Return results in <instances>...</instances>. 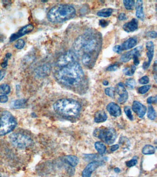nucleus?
I'll return each mask as SVG.
<instances>
[{
    "instance_id": "obj_30",
    "label": "nucleus",
    "mask_w": 157,
    "mask_h": 177,
    "mask_svg": "<svg viewBox=\"0 0 157 177\" xmlns=\"http://www.w3.org/2000/svg\"><path fill=\"white\" fill-rule=\"evenodd\" d=\"M105 93L106 95H107L108 96L111 98H114L116 95L115 88L110 87L106 88L105 90Z\"/></svg>"
},
{
    "instance_id": "obj_17",
    "label": "nucleus",
    "mask_w": 157,
    "mask_h": 177,
    "mask_svg": "<svg viewBox=\"0 0 157 177\" xmlns=\"http://www.w3.org/2000/svg\"><path fill=\"white\" fill-rule=\"evenodd\" d=\"M142 46H139V47H137V48H135L132 50H130L129 51L127 52L126 53H125L122 56H121L120 60L122 62H127L133 58L134 54L136 53L137 51L139 49H142Z\"/></svg>"
},
{
    "instance_id": "obj_31",
    "label": "nucleus",
    "mask_w": 157,
    "mask_h": 177,
    "mask_svg": "<svg viewBox=\"0 0 157 177\" xmlns=\"http://www.w3.org/2000/svg\"><path fill=\"white\" fill-rule=\"evenodd\" d=\"M136 85V80L134 78H128L125 81V85L130 89H134Z\"/></svg>"
},
{
    "instance_id": "obj_50",
    "label": "nucleus",
    "mask_w": 157,
    "mask_h": 177,
    "mask_svg": "<svg viewBox=\"0 0 157 177\" xmlns=\"http://www.w3.org/2000/svg\"><path fill=\"white\" fill-rule=\"evenodd\" d=\"M114 171H115V173H120V169L118 167H115V168L114 169Z\"/></svg>"
},
{
    "instance_id": "obj_27",
    "label": "nucleus",
    "mask_w": 157,
    "mask_h": 177,
    "mask_svg": "<svg viewBox=\"0 0 157 177\" xmlns=\"http://www.w3.org/2000/svg\"><path fill=\"white\" fill-rule=\"evenodd\" d=\"M156 112L153 106L151 105H149L148 107V111H147V117L150 119L154 120L156 118Z\"/></svg>"
},
{
    "instance_id": "obj_22",
    "label": "nucleus",
    "mask_w": 157,
    "mask_h": 177,
    "mask_svg": "<svg viewBox=\"0 0 157 177\" xmlns=\"http://www.w3.org/2000/svg\"><path fill=\"white\" fill-rule=\"evenodd\" d=\"M113 12V10L111 8H106L104 9H102L97 13V15L100 17H109Z\"/></svg>"
},
{
    "instance_id": "obj_21",
    "label": "nucleus",
    "mask_w": 157,
    "mask_h": 177,
    "mask_svg": "<svg viewBox=\"0 0 157 177\" xmlns=\"http://www.w3.org/2000/svg\"><path fill=\"white\" fill-rule=\"evenodd\" d=\"M26 103V99H20L13 101L11 103V106L12 108L18 109L22 108L25 107Z\"/></svg>"
},
{
    "instance_id": "obj_16",
    "label": "nucleus",
    "mask_w": 157,
    "mask_h": 177,
    "mask_svg": "<svg viewBox=\"0 0 157 177\" xmlns=\"http://www.w3.org/2000/svg\"><path fill=\"white\" fill-rule=\"evenodd\" d=\"M137 38L135 37H132L124 42L120 45L122 51L128 50L131 48H134L137 44Z\"/></svg>"
},
{
    "instance_id": "obj_19",
    "label": "nucleus",
    "mask_w": 157,
    "mask_h": 177,
    "mask_svg": "<svg viewBox=\"0 0 157 177\" xmlns=\"http://www.w3.org/2000/svg\"><path fill=\"white\" fill-rule=\"evenodd\" d=\"M136 16L138 19L143 20L144 19V13L143 7V1H137L136 3Z\"/></svg>"
},
{
    "instance_id": "obj_25",
    "label": "nucleus",
    "mask_w": 157,
    "mask_h": 177,
    "mask_svg": "<svg viewBox=\"0 0 157 177\" xmlns=\"http://www.w3.org/2000/svg\"><path fill=\"white\" fill-rule=\"evenodd\" d=\"M119 143L124 149H128L130 146V142L126 137H122L119 139Z\"/></svg>"
},
{
    "instance_id": "obj_40",
    "label": "nucleus",
    "mask_w": 157,
    "mask_h": 177,
    "mask_svg": "<svg viewBox=\"0 0 157 177\" xmlns=\"http://www.w3.org/2000/svg\"><path fill=\"white\" fill-rule=\"evenodd\" d=\"M157 96H150L147 99V103L148 104L154 103H157Z\"/></svg>"
},
{
    "instance_id": "obj_47",
    "label": "nucleus",
    "mask_w": 157,
    "mask_h": 177,
    "mask_svg": "<svg viewBox=\"0 0 157 177\" xmlns=\"http://www.w3.org/2000/svg\"><path fill=\"white\" fill-rule=\"evenodd\" d=\"M119 146L118 144L113 145V146H111L110 148V151H111L113 152L117 151L119 149Z\"/></svg>"
},
{
    "instance_id": "obj_1",
    "label": "nucleus",
    "mask_w": 157,
    "mask_h": 177,
    "mask_svg": "<svg viewBox=\"0 0 157 177\" xmlns=\"http://www.w3.org/2000/svg\"><path fill=\"white\" fill-rule=\"evenodd\" d=\"M102 46V37L100 33L89 30L76 39L73 45L74 52L77 57L81 58L85 67L94 66Z\"/></svg>"
},
{
    "instance_id": "obj_43",
    "label": "nucleus",
    "mask_w": 157,
    "mask_h": 177,
    "mask_svg": "<svg viewBox=\"0 0 157 177\" xmlns=\"http://www.w3.org/2000/svg\"><path fill=\"white\" fill-rule=\"evenodd\" d=\"M99 24L102 27L104 28L108 26L109 22L107 20H105V19H101L99 21Z\"/></svg>"
},
{
    "instance_id": "obj_49",
    "label": "nucleus",
    "mask_w": 157,
    "mask_h": 177,
    "mask_svg": "<svg viewBox=\"0 0 157 177\" xmlns=\"http://www.w3.org/2000/svg\"><path fill=\"white\" fill-rule=\"evenodd\" d=\"M7 65H8V60H5L3 62H2V64H1V67H7Z\"/></svg>"
},
{
    "instance_id": "obj_39",
    "label": "nucleus",
    "mask_w": 157,
    "mask_h": 177,
    "mask_svg": "<svg viewBox=\"0 0 157 177\" xmlns=\"http://www.w3.org/2000/svg\"><path fill=\"white\" fill-rule=\"evenodd\" d=\"M85 159H86L87 160H95V161H97V160H95L98 159V158H99V156L96 154H91V155H85Z\"/></svg>"
},
{
    "instance_id": "obj_45",
    "label": "nucleus",
    "mask_w": 157,
    "mask_h": 177,
    "mask_svg": "<svg viewBox=\"0 0 157 177\" xmlns=\"http://www.w3.org/2000/svg\"><path fill=\"white\" fill-rule=\"evenodd\" d=\"M153 70L155 71V74H154V78L155 79V82H157V75H156V71H157V61L155 60L153 65Z\"/></svg>"
},
{
    "instance_id": "obj_3",
    "label": "nucleus",
    "mask_w": 157,
    "mask_h": 177,
    "mask_svg": "<svg viewBox=\"0 0 157 177\" xmlns=\"http://www.w3.org/2000/svg\"><path fill=\"white\" fill-rule=\"evenodd\" d=\"M53 108L57 114L66 118L77 117L81 109V106L78 101L67 98L58 100L54 103Z\"/></svg>"
},
{
    "instance_id": "obj_36",
    "label": "nucleus",
    "mask_w": 157,
    "mask_h": 177,
    "mask_svg": "<svg viewBox=\"0 0 157 177\" xmlns=\"http://www.w3.org/2000/svg\"><path fill=\"white\" fill-rule=\"evenodd\" d=\"M119 66H120V64L119 63H115L109 66L107 69V70L109 71H115L119 68Z\"/></svg>"
},
{
    "instance_id": "obj_29",
    "label": "nucleus",
    "mask_w": 157,
    "mask_h": 177,
    "mask_svg": "<svg viewBox=\"0 0 157 177\" xmlns=\"http://www.w3.org/2000/svg\"><path fill=\"white\" fill-rule=\"evenodd\" d=\"M125 8L127 10H132L135 5V1L130 0H124L123 1Z\"/></svg>"
},
{
    "instance_id": "obj_44",
    "label": "nucleus",
    "mask_w": 157,
    "mask_h": 177,
    "mask_svg": "<svg viewBox=\"0 0 157 177\" xmlns=\"http://www.w3.org/2000/svg\"><path fill=\"white\" fill-rule=\"evenodd\" d=\"M8 98L6 95H2L0 96V103H5L8 101Z\"/></svg>"
},
{
    "instance_id": "obj_15",
    "label": "nucleus",
    "mask_w": 157,
    "mask_h": 177,
    "mask_svg": "<svg viewBox=\"0 0 157 177\" xmlns=\"http://www.w3.org/2000/svg\"><path fill=\"white\" fill-rule=\"evenodd\" d=\"M138 20L136 19H133L129 22L126 23L123 25V30L126 33L133 32L138 29Z\"/></svg>"
},
{
    "instance_id": "obj_13",
    "label": "nucleus",
    "mask_w": 157,
    "mask_h": 177,
    "mask_svg": "<svg viewBox=\"0 0 157 177\" xmlns=\"http://www.w3.org/2000/svg\"><path fill=\"white\" fill-rule=\"evenodd\" d=\"M132 109L137 116L140 118H143L144 116L147 111L146 106L137 101H135L133 103Z\"/></svg>"
},
{
    "instance_id": "obj_28",
    "label": "nucleus",
    "mask_w": 157,
    "mask_h": 177,
    "mask_svg": "<svg viewBox=\"0 0 157 177\" xmlns=\"http://www.w3.org/2000/svg\"><path fill=\"white\" fill-rule=\"evenodd\" d=\"M10 92V87L7 84H2L0 85V93L2 95H7Z\"/></svg>"
},
{
    "instance_id": "obj_7",
    "label": "nucleus",
    "mask_w": 157,
    "mask_h": 177,
    "mask_svg": "<svg viewBox=\"0 0 157 177\" xmlns=\"http://www.w3.org/2000/svg\"><path fill=\"white\" fill-rule=\"evenodd\" d=\"M9 139L12 145L19 148H26L33 143L32 139L29 136L20 133L12 134Z\"/></svg>"
},
{
    "instance_id": "obj_12",
    "label": "nucleus",
    "mask_w": 157,
    "mask_h": 177,
    "mask_svg": "<svg viewBox=\"0 0 157 177\" xmlns=\"http://www.w3.org/2000/svg\"><path fill=\"white\" fill-rule=\"evenodd\" d=\"M34 29V26L31 24L26 25L20 29L18 32L13 34L11 36L10 38V42H13L15 40H17L20 37L24 36L26 34L30 33L33 31Z\"/></svg>"
},
{
    "instance_id": "obj_14",
    "label": "nucleus",
    "mask_w": 157,
    "mask_h": 177,
    "mask_svg": "<svg viewBox=\"0 0 157 177\" xmlns=\"http://www.w3.org/2000/svg\"><path fill=\"white\" fill-rule=\"evenodd\" d=\"M107 109L110 115L114 117H118L121 115V109L116 103H109L107 106Z\"/></svg>"
},
{
    "instance_id": "obj_23",
    "label": "nucleus",
    "mask_w": 157,
    "mask_h": 177,
    "mask_svg": "<svg viewBox=\"0 0 157 177\" xmlns=\"http://www.w3.org/2000/svg\"><path fill=\"white\" fill-rule=\"evenodd\" d=\"M95 147L96 150L100 155H103L106 152V146L102 142L98 141L95 142Z\"/></svg>"
},
{
    "instance_id": "obj_34",
    "label": "nucleus",
    "mask_w": 157,
    "mask_h": 177,
    "mask_svg": "<svg viewBox=\"0 0 157 177\" xmlns=\"http://www.w3.org/2000/svg\"><path fill=\"white\" fill-rule=\"evenodd\" d=\"M137 163V157L136 156H134L132 159L126 162V165L127 167H131L136 166Z\"/></svg>"
},
{
    "instance_id": "obj_35",
    "label": "nucleus",
    "mask_w": 157,
    "mask_h": 177,
    "mask_svg": "<svg viewBox=\"0 0 157 177\" xmlns=\"http://www.w3.org/2000/svg\"><path fill=\"white\" fill-rule=\"evenodd\" d=\"M151 88L150 85H145L138 88V92L140 94H144L149 90Z\"/></svg>"
},
{
    "instance_id": "obj_20",
    "label": "nucleus",
    "mask_w": 157,
    "mask_h": 177,
    "mask_svg": "<svg viewBox=\"0 0 157 177\" xmlns=\"http://www.w3.org/2000/svg\"><path fill=\"white\" fill-rule=\"evenodd\" d=\"M107 116L104 111H98L95 112L94 117V121L96 123H102L107 120Z\"/></svg>"
},
{
    "instance_id": "obj_5",
    "label": "nucleus",
    "mask_w": 157,
    "mask_h": 177,
    "mask_svg": "<svg viewBox=\"0 0 157 177\" xmlns=\"http://www.w3.org/2000/svg\"><path fill=\"white\" fill-rule=\"evenodd\" d=\"M17 121L10 112L4 111L0 117V136L6 135L15 128Z\"/></svg>"
},
{
    "instance_id": "obj_26",
    "label": "nucleus",
    "mask_w": 157,
    "mask_h": 177,
    "mask_svg": "<svg viewBox=\"0 0 157 177\" xmlns=\"http://www.w3.org/2000/svg\"><path fill=\"white\" fill-rule=\"evenodd\" d=\"M136 70V67L131 65L130 67H127L123 70V72L126 76H131L134 74Z\"/></svg>"
},
{
    "instance_id": "obj_37",
    "label": "nucleus",
    "mask_w": 157,
    "mask_h": 177,
    "mask_svg": "<svg viewBox=\"0 0 157 177\" xmlns=\"http://www.w3.org/2000/svg\"><path fill=\"white\" fill-rule=\"evenodd\" d=\"M25 45V42L22 39H19L18 40L15 44V47L17 48V49H22L24 47Z\"/></svg>"
},
{
    "instance_id": "obj_6",
    "label": "nucleus",
    "mask_w": 157,
    "mask_h": 177,
    "mask_svg": "<svg viewBox=\"0 0 157 177\" xmlns=\"http://www.w3.org/2000/svg\"><path fill=\"white\" fill-rule=\"evenodd\" d=\"M94 135L107 144H113L117 138V133L115 129L111 127H101L94 131Z\"/></svg>"
},
{
    "instance_id": "obj_18",
    "label": "nucleus",
    "mask_w": 157,
    "mask_h": 177,
    "mask_svg": "<svg viewBox=\"0 0 157 177\" xmlns=\"http://www.w3.org/2000/svg\"><path fill=\"white\" fill-rule=\"evenodd\" d=\"M64 162L67 163L69 166L74 167L79 162V159L77 156L73 155H68L63 158Z\"/></svg>"
},
{
    "instance_id": "obj_41",
    "label": "nucleus",
    "mask_w": 157,
    "mask_h": 177,
    "mask_svg": "<svg viewBox=\"0 0 157 177\" xmlns=\"http://www.w3.org/2000/svg\"><path fill=\"white\" fill-rule=\"evenodd\" d=\"M113 50L114 52H115V53H120L122 52L123 51L122 50L120 45H117L114 46L113 48Z\"/></svg>"
},
{
    "instance_id": "obj_8",
    "label": "nucleus",
    "mask_w": 157,
    "mask_h": 177,
    "mask_svg": "<svg viewBox=\"0 0 157 177\" xmlns=\"http://www.w3.org/2000/svg\"><path fill=\"white\" fill-rule=\"evenodd\" d=\"M77 58L73 52L71 51L66 52L58 58L57 61V66L59 68L65 67L71 63L77 61Z\"/></svg>"
},
{
    "instance_id": "obj_11",
    "label": "nucleus",
    "mask_w": 157,
    "mask_h": 177,
    "mask_svg": "<svg viewBox=\"0 0 157 177\" xmlns=\"http://www.w3.org/2000/svg\"><path fill=\"white\" fill-rule=\"evenodd\" d=\"M146 49L147 50V56L148 60L147 62H144L143 64L142 67L144 69H147L149 67L151 63L154 55V46L153 42L149 41L146 43Z\"/></svg>"
},
{
    "instance_id": "obj_46",
    "label": "nucleus",
    "mask_w": 157,
    "mask_h": 177,
    "mask_svg": "<svg viewBox=\"0 0 157 177\" xmlns=\"http://www.w3.org/2000/svg\"><path fill=\"white\" fill-rule=\"evenodd\" d=\"M118 19L119 20H124L126 19V15L124 13H121L118 16Z\"/></svg>"
},
{
    "instance_id": "obj_42",
    "label": "nucleus",
    "mask_w": 157,
    "mask_h": 177,
    "mask_svg": "<svg viewBox=\"0 0 157 177\" xmlns=\"http://www.w3.org/2000/svg\"><path fill=\"white\" fill-rule=\"evenodd\" d=\"M147 36L150 38H155L157 37V33L156 31H151L148 32L147 34Z\"/></svg>"
},
{
    "instance_id": "obj_51",
    "label": "nucleus",
    "mask_w": 157,
    "mask_h": 177,
    "mask_svg": "<svg viewBox=\"0 0 157 177\" xmlns=\"http://www.w3.org/2000/svg\"><path fill=\"white\" fill-rule=\"evenodd\" d=\"M102 84L104 85L107 86L108 85V84H109V82L107 81V80H104V81H103Z\"/></svg>"
},
{
    "instance_id": "obj_4",
    "label": "nucleus",
    "mask_w": 157,
    "mask_h": 177,
    "mask_svg": "<svg viewBox=\"0 0 157 177\" xmlns=\"http://www.w3.org/2000/svg\"><path fill=\"white\" fill-rule=\"evenodd\" d=\"M76 13L75 8L70 5H57L49 10L48 19L54 23H60L73 19Z\"/></svg>"
},
{
    "instance_id": "obj_48",
    "label": "nucleus",
    "mask_w": 157,
    "mask_h": 177,
    "mask_svg": "<svg viewBox=\"0 0 157 177\" xmlns=\"http://www.w3.org/2000/svg\"><path fill=\"white\" fill-rule=\"evenodd\" d=\"M6 74V71L4 70H1L0 71V81L3 78Z\"/></svg>"
},
{
    "instance_id": "obj_52",
    "label": "nucleus",
    "mask_w": 157,
    "mask_h": 177,
    "mask_svg": "<svg viewBox=\"0 0 157 177\" xmlns=\"http://www.w3.org/2000/svg\"></svg>"
},
{
    "instance_id": "obj_9",
    "label": "nucleus",
    "mask_w": 157,
    "mask_h": 177,
    "mask_svg": "<svg viewBox=\"0 0 157 177\" xmlns=\"http://www.w3.org/2000/svg\"><path fill=\"white\" fill-rule=\"evenodd\" d=\"M115 94L118 96V101L119 103L124 104L126 103L128 99V93L123 83L120 82L117 84L115 88Z\"/></svg>"
},
{
    "instance_id": "obj_38",
    "label": "nucleus",
    "mask_w": 157,
    "mask_h": 177,
    "mask_svg": "<svg viewBox=\"0 0 157 177\" xmlns=\"http://www.w3.org/2000/svg\"><path fill=\"white\" fill-rule=\"evenodd\" d=\"M139 82L140 84H142V85H146L149 82V78H148V76H143L139 80Z\"/></svg>"
},
{
    "instance_id": "obj_24",
    "label": "nucleus",
    "mask_w": 157,
    "mask_h": 177,
    "mask_svg": "<svg viewBox=\"0 0 157 177\" xmlns=\"http://www.w3.org/2000/svg\"><path fill=\"white\" fill-rule=\"evenodd\" d=\"M155 152V149L151 145H146L142 149V153L144 155H153Z\"/></svg>"
},
{
    "instance_id": "obj_33",
    "label": "nucleus",
    "mask_w": 157,
    "mask_h": 177,
    "mask_svg": "<svg viewBox=\"0 0 157 177\" xmlns=\"http://www.w3.org/2000/svg\"><path fill=\"white\" fill-rule=\"evenodd\" d=\"M142 49H139L136 52L133 57V62H134V66H138L140 64V60H139V57L140 56V51Z\"/></svg>"
},
{
    "instance_id": "obj_2",
    "label": "nucleus",
    "mask_w": 157,
    "mask_h": 177,
    "mask_svg": "<svg viewBox=\"0 0 157 177\" xmlns=\"http://www.w3.org/2000/svg\"><path fill=\"white\" fill-rule=\"evenodd\" d=\"M55 77L61 85L76 92L83 93L86 89L84 74L77 61L59 68Z\"/></svg>"
},
{
    "instance_id": "obj_10",
    "label": "nucleus",
    "mask_w": 157,
    "mask_h": 177,
    "mask_svg": "<svg viewBox=\"0 0 157 177\" xmlns=\"http://www.w3.org/2000/svg\"><path fill=\"white\" fill-rule=\"evenodd\" d=\"M103 163L102 161H94L89 163L82 171V177H91L93 172L102 165Z\"/></svg>"
},
{
    "instance_id": "obj_32",
    "label": "nucleus",
    "mask_w": 157,
    "mask_h": 177,
    "mask_svg": "<svg viewBox=\"0 0 157 177\" xmlns=\"http://www.w3.org/2000/svg\"><path fill=\"white\" fill-rule=\"evenodd\" d=\"M124 112L125 114L126 115L127 117L129 119H130L131 121L133 120L134 118H133V116L132 114L131 108L129 106H127L124 107Z\"/></svg>"
}]
</instances>
